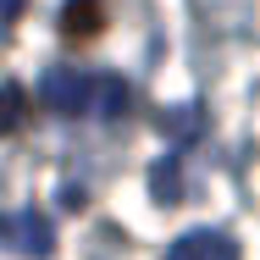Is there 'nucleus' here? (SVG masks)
<instances>
[{
	"label": "nucleus",
	"mask_w": 260,
	"mask_h": 260,
	"mask_svg": "<svg viewBox=\"0 0 260 260\" xmlns=\"http://www.w3.org/2000/svg\"><path fill=\"white\" fill-rule=\"evenodd\" d=\"M0 244L28 255V260H39L55 249V227H50L45 210H0Z\"/></svg>",
	"instance_id": "f257e3e1"
},
{
	"label": "nucleus",
	"mask_w": 260,
	"mask_h": 260,
	"mask_svg": "<svg viewBox=\"0 0 260 260\" xmlns=\"http://www.w3.org/2000/svg\"><path fill=\"white\" fill-rule=\"evenodd\" d=\"M39 94H45V105L61 111V116H83V111H94V72L50 67V72L39 78Z\"/></svg>",
	"instance_id": "f03ea898"
},
{
	"label": "nucleus",
	"mask_w": 260,
	"mask_h": 260,
	"mask_svg": "<svg viewBox=\"0 0 260 260\" xmlns=\"http://www.w3.org/2000/svg\"><path fill=\"white\" fill-rule=\"evenodd\" d=\"M166 260H238V244H233L227 233H216V227H200V233L172 238Z\"/></svg>",
	"instance_id": "7ed1b4c3"
},
{
	"label": "nucleus",
	"mask_w": 260,
	"mask_h": 260,
	"mask_svg": "<svg viewBox=\"0 0 260 260\" xmlns=\"http://www.w3.org/2000/svg\"><path fill=\"white\" fill-rule=\"evenodd\" d=\"M100 28H105V6L100 0H67V6H61V34H67V39L83 45V39H94Z\"/></svg>",
	"instance_id": "20e7f679"
},
{
	"label": "nucleus",
	"mask_w": 260,
	"mask_h": 260,
	"mask_svg": "<svg viewBox=\"0 0 260 260\" xmlns=\"http://www.w3.org/2000/svg\"><path fill=\"white\" fill-rule=\"evenodd\" d=\"M94 105H100V116H127V105H133V94H127V83L122 78H94Z\"/></svg>",
	"instance_id": "39448f33"
},
{
	"label": "nucleus",
	"mask_w": 260,
	"mask_h": 260,
	"mask_svg": "<svg viewBox=\"0 0 260 260\" xmlns=\"http://www.w3.org/2000/svg\"><path fill=\"white\" fill-rule=\"evenodd\" d=\"M22 116H28V94H22L17 83H0V139H6V133H17V127H22Z\"/></svg>",
	"instance_id": "423d86ee"
},
{
	"label": "nucleus",
	"mask_w": 260,
	"mask_h": 260,
	"mask_svg": "<svg viewBox=\"0 0 260 260\" xmlns=\"http://www.w3.org/2000/svg\"><path fill=\"white\" fill-rule=\"evenodd\" d=\"M155 194H160V205H177V155H166L155 166Z\"/></svg>",
	"instance_id": "0eeeda50"
},
{
	"label": "nucleus",
	"mask_w": 260,
	"mask_h": 260,
	"mask_svg": "<svg viewBox=\"0 0 260 260\" xmlns=\"http://www.w3.org/2000/svg\"><path fill=\"white\" fill-rule=\"evenodd\" d=\"M22 11V0H0V17H17Z\"/></svg>",
	"instance_id": "6e6552de"
}]
</instances>
